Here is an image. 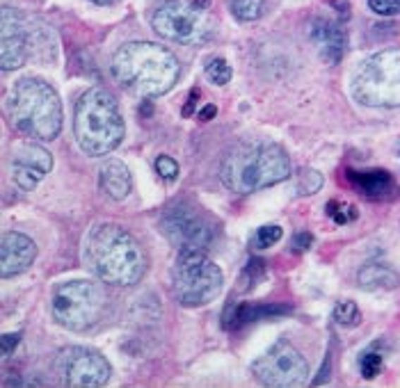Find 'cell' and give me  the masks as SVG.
<instances>
[{
  "instance_id": "obj_1",
  "label": "cell",
  "mask_w": 400,
  "mask_h": 388,
  "mask_svg": "<svg viewBox=\"0 0 400 388\" xmlns=\"http://www.w3.org/2000/svg\"><path fill=\"white\" fill-rule=\"evenodd\" d=\"M112 75L138 96L156 99L178 82V60L165 46L154 42H128L114 53Z\"/></svg>"
},
{
  "instance_id": "obj_2",
  "label": "cell",
  "mask_w": 400,
  "mask_h": 388,
  "mask_svg": "<svg viewBox=\"0 0 400 388\" xmlns=\"http://www.w3.org/2000/svg\"><path fill=\"white\" fill-rule=\"evenodd\" d=\"M85 261L110 286L128 288L145 277L147 256L138 240L117 224H99L85 242Z\"/></svg>"
},
{
  "instance_id": "obj_3",
  "label": "cell",
  "mask_w": 400,
  "mask_h": 388,
  "mask_svg": "<svg viewBox=\"0 0 400 388\" xmlns=\"http://www.w3.org/2000/svg\"><path fill=\"white\" fill-rule=\"evenodd\" d=\"M291 174L289 154L272 142H245L222 160L220 178L231 192L250 194L286 181Z\"/></svg>"
},
{
  "instance_id": "obj_4",
  "label": "cell",
  "mask_w": 400,
  "mask_h": 388,
  "mask_svg": "<svg viewBox=\"0 0 400 388\" xmlns=\"http://www.w3.org/2000/svg\"><path fill=\"white\" fill-rule=\"evenodd\" d=\"M73 132L78 146L92 158L112 154L123 139V117L119 103L108 89L92 87L75 103Z\"/></svg>"
},
{
  "instance_id": "obj_5",
  "label": "cell",
  "mask_w": 400,
  "mask_h": 388,
  "mask_svg": "<svg viewBox=\"0 0 400 388\" xmlns=\"http://www.w3.org/2000/svg\"><path fill=\"white\" fill-rule=\"evenodd\" d=\"M12 124L32 139H55L62 130V101L42 78H21L9 96Z\"/></svg>"
},
{
  "instance_id": "obj_6",
  "label": "cell",
  "mask_w": 400,
  "mask_h": 388,
  "mask_svg": "<svg viewBox=\"0 0 400 388\" xmlns=\"http://www.w3.org/2000/svg\"><path fill=\"white\" fill-rule=\"evenodd\" d=\"M352 96L368 108H400V49H387L359 64Z\"/></svg>"
},
{
  "instance_id": "obj_7",
  "label": "cell",
  "mask_w": 400,
  "mask_h": 388,
  "mask_svg": "<svg viewBox=\"0 0 400 388\" xmlns=\"http://www.w3.org/2000/svg\"><path fill=\"white\" fill-rule=\"evenodd\" d=\"M171 283L178 301L188 308L204 306L213 301L222 292L224 274L217 265L199 249L178 251L174 270H171Z\"/></svg>"
},
{
  "instance_id": "obj_8",
  "label": "cell",
  "mask_w": 400,
  "mask_h": 388,
  "mask_svg": "<svg viewBox=\"0 0 400 388\" xmlns=\"http://www.w3.org/2000/svg\"><path fill=\"white\" fill-rule=\"evenodd\" d=\"M106 308V295L94 281L73 279L55 288L51 297V313L60 327L69 331H87L99 323Z\"/></svg>"
},
{
  "instance_id": "obj_9",
  "label": "cell",
  "mask_w": 400,
  "mask_h": 388,
  "mask_svg": "<svg viewBox=\"0 0 400 388\" xmlns=\"http://www.w3.org/2000/svg\"><path fill=\"white\" fill-rule=\"evenodd\" d=\"M208 0H165L154 16L151 27L158 37L178 44H199L211 35L206 21Z\"/></svg>"
},
{
  "instance_id": "obj_10",
  "label": "cell",
  "mask_w": 400,
  "mask_h": 388,
  "mask_svg": "<svg viewBox=\"0 0 400 388\" xmlns=\"http://www.w3.org/2000/svg\"><path fill=\"white\" fill-rule=\"evenodd\" d=\"M252 373L263 386L293 388L307 382L309 363L289 340H279L252 363Z\"/></svg>"
},
{
  "instance_id": "obj_11",
  "label": "cell",
  "mask_w": 400,
  "mask_h": 388,
  "mask_svg": "<svg viewBox=\"0 0 400 388\" xmlns=\"http://www.w3.org/2000/svg\"><path fill=\"white\" fill-rule=\"evenodd\" d=\"M160 231L178 251H206L213 242V224L199 213V208L186 201L167 208L160 217Z\"/></svg>"
},
{
  "instance_id": "obj_12",
  "label": "cell",
  "mask_w": 400,
  "mask_h": 388,
  "mask_svg": "<svg viewBox=\"0 0 400 388\" xmlns=\"http://www.w3.org/2000/svg\"><path fill=\"white\" fill-rule=\"evenodd\" d=\"M62 375L71 388H99L108 384L112 368L97 349L69 347L62 354Z\"/></svg>"
},
{
  "instance_id": "obj_13",
  "label": "cell",
  "mask_w": 400,
  "mask_h": 388,
  "mask_svg": "<svg viewBox=\"0 0 400 388\" xmlns=\"http://www.w3.org/2000/svg\"><path fill=\"white\" fill-rule=\"evenodd\" d=\"M53 169V156L40 144L18 142L12 146V181L18 190L30 192Z\"/></svg>"
},
{
  "instance_id": "obj_14",
  "label": "cell",
  "mask_w": 400,
  "mask_h": 388,
  "mask_svg": "<svg viewBox=\"0 0 400 388\" xmlns=\"http://www.w3.org/2000/svg\"><path fill=\"white\" fill-rule=\"evenodd\" d=\"M3 49H0V64L3 71H14L23 66L28 55H30V39L21 14L12 7H3Z\"/></svg>"
},
{
  "instance_id": "obj_15",
  "label": "cell",
  "mask_w": 400,
  "mask_h": 388,
  "mask_svg": "<svg viewBox=\"0 0 400 388\" xmlns=\"http://www.w3.org/2000/svg\"><path fill=\"white\" fill-rule=\"evenodd\" d=\"M37 258V244L32 238L23 233H5L3 244H0V274L3 279L16 277V274L25 272Z\"/></svg>"
},
{
  "instance_id": "obj_16",
  "label": "cell",
  "mask_w": 400,
  "mask_h": 388,
  "mask_svg": "<svg viewBox=\"0 0 400 388\" xmlns=\"http://www.w3.org/2000/svg\"><path fill=\"white\" fill-rule=\"evenodd\" d=\"M311 42L316 44L320 58L337 64L343 60L348 51V32L339 21H329V18H316L311 23Z\"/></svg>"
},
{
  "instance_id": "obj_17",
  "label": "cell",
  "mask_w": 400,
  "mask_h": 388,
  "mask_svg": "<svg viewBox=\"0 0 400 388\" xmlns=\"http://www.w3.org/2000/svg\"><path fill=\"white\" fill-rule=\"evenodd\" d=\"M284 313H291L289 306H279V304H272V306H254V304H247V301H241V304H229L224 311V329H241L250 323H256L261 318H272V315H284Z\"/></svg>"
},
{
  "instance_id": "obj_18",
  "label": "cell",
  "mask_w": 400,
  "mask_h": 388,
  "mask_svg": "<svg viewBox=\"0 0 400 388\" xmlns=\"http://www.w3.org/2000/svg\"><path fill=\"white\" fill-rule=\"evenodd\" d=\"M348 181L359 194L368 199H382L394 190V176L384 169H366V172H348Z\"/></svg>"
},
{
  "instance_id": "obj_19",
  "label": "cell",
  "mask_w": 400,
  "mask_h": 388,
  "mask_svg": "<svg viewBox=\"0 0 400 388\" xmlns=\"http://www.w3.org/2000/svg\"><path fill=\"white\" fill-rule=\"evenodd\" d=\"M101 190L114 201H123L133 190V178L128 167L119 160H108L101 167Z\"/></svg>"
},
{
  "instance_id": "obj_20",
  "label": "cell",
  "mask_w": 400,
  "mask_h": 388,
  "mask_svg": "<svg viewBox=\"0 0 400 388\" xmlns=\"http://www.w3.org/2000/svg\"><path fill=\"white\" fill-rule=\"evenodd\" d=\"M359 288L364 290H387L396 288L400 283V277L394 268H389L384 263H368L359 270Z\"/></svg>"
},
{
  "instance_id": "obj_21",
  "label": "cell",
  "mask_w": 400,
  "mask_h": 388,
  "mask_svg": "<svg viewBox=\"0 0 400 388\" xmlns=\"http://www.w3.org/2000/svg\"><path fill=\"white\" fill-rule=\"evenodd\" d=\"M229 9L238 21L252 23L265 14V0H229Z\"/></svg>"
},
{
  "instance_id": "obj_22",
  "label": "cell",
  "mask_w": 400,
  "mask_h": 388,
  "mask_svg": "<svg viewBox=\"0 0 400 388\" xmlns=\"http://www.w3.org/2000/svg\"><path fill=\"white\" fill-rule=\"evenodd\" d=\"M204 71H206V78L211 80L213 85H220V87L231 80V75H234L231 66H229V62L224 58H211L206 62Z\"/></svg>"
},
{
  "instance_id": "obj_23",
  "label": "cell",
  "mask_w": 400,
  "mask_h": 388,
  "mask_svg": "<svg viewBox=\"0 0 400 388\" xmlns=\"http://www.w3.org/2000/svg\"><path fill=\"white\" fill-rule=\"evenodd\" d=\"M284 238V229L277 224H270V226H261L256 229V233L252 235V244L256 249H268L272 244H277Z\"/></svg>"
},
{
  "instance_id": "obj_24",
  "label": "cell",
  "mask_w": 400,
  "mask_h": 388,
  "mask_svg": "<svg viewBox=\"0 0 400 388\" xmlns=\"http://www.w3.org/2000/svg\"><path fill=\"white\" fill-rule=\"evenodd\" d=\"M334 320L341 327H357L361 323V313H359V306L355 301H339L337 308H334Z\"/></svg>"
},
{
  "instance_id": "obj_25",
  "label": "cell",
  "mask_w": 400,
  "mask_h": 388,
  "mask_svg": "<svg viewBox=\"0 0 400 388\" xmlns=\"http://www.w3.org/2000/svg\"><path fill=\"white\" fill-rule=\"evenodd\" d=\"M322 183H325V178H322L320 172L316 169H302L300 176H298V192L300 194H316Z\"/></svg>"
},
{
  "instance_id": "obj_26",
  "label": "cell",
  "mask_w": 400,
  "mask_h": 388,
  "mask_svg": "<svg viewBox=\"0 0 400 388\" xmlns=\"http://www.w3.org/2000/svg\"><path fill=\"white\" fill-rule=\"evenodd\" d=\"M382 365H384L382 356L375 352H368L359 358V370H361V377H364V380H375V377L382 373Z\"/></svg>"
},
{
  "instance_id": "obj_27",
  "label": "cell",
  "mask_w": 400,
  "mask_h": 388,
  "mask_svg": "<svg viewBox=\"0 0 400 388\" xmlns=\"http://www.w3.org/2000/svg\"><path fill=\"white\" fill-rule=\"evenodd\" d=\"M327 215H329L337 224H348V222H352V220H357V208L350 206V204L329 201V204H327Z\"/></svg>"
},
{
  "instance_id": "obj_28",
  "label": "cell",
  "mask_w": 400,
  "mask_h": 388,
  "mask_svg": "<svg viewBox=\"0 0 400 388\" xmlns=\"http://www.w3.org/2000/svg\"><path fill=\"white\" fill-rule=\"evenodd\" d=\"M265 277V261L261 258H252L250 263H247V268L243 272V277H241V283H243V290H247L250 286H254L256 281L263 279Z\"/></svg>"
},
{
  "instance_id": "obj_29",
  "label": "cell",
  "mask_w": 400,
  "mask_h": 388,
  "mask_svg": "<svg viewBox=\"0 0 400 388\" xmlns=\"http://www.w3.org/2000/svg\"><path fill=\"white\" fill-rule=\"evenodd\" d=\"M154 167H156L158 176L165 178V181H174V178L178 176V163L174 158H169V156H158Z\"/></svg>"
},
{
  "instance_id": "obj_30",
  "label": "cell",
  "mask_w": 400,
  "mask_h": 388,
  "mask_svg": "<svg viewBox=\"0 0 400 388\" xmlns=\"http://www.w3.org/2000/svg\"><path fill=\"white\" fill-rule=\"evenodd\" d=\"M368 7L380 16H398L400 0H368Z\"/></svg>"
},
{
  "instance_id": "obj_31",
  "label": "cell",
  "mask_w": 400,
  "mask_h": 388,
  "mask_svg": "<svg viewBox=\"0 0 400 388\" xmlns=\"http://www.w3.org/2000/svg\"><path fill=\"white\" fill-rule=\"evenodd\" d=\"M18 343H21V331H16V334H5L3 338H0V352H3V356H12L14 349L18 347Z\"/></svg>"
},
{
  "instance_id": "obj_32",
  "label": "cell",
  "mask_w": 400,
  "mask_h": 388,
  "mask_svg": "<svg viewBox=\"0 0 400 388\" xmlns=\"http://www.w3.org/2000/svg\"><path fill=\"white\" fill-rule=\"evenodd\" d=\"M311 244H313V235L309 231H300V233H295L291 247H293V251H307Z\"/></svg>"
},
{
  "instance_id": "obj_33",
  "label": "cell",
  "mask_w": 400,
  "mask_h": 388,
  "mask_svg": "<svg viewBox=\"0 0 400 388\" xmlns=\"http://www.w3.org/2000/svg\"><path fill=\"white\" fill-rule=\"evenodd\" d=\"M329 5L337 9V14L343 18V21H348L350 18V3L348 0H329Z\"/></svg>"
},
{
  "instance_id": "obj_34",
  "label": "cell",
  "mask_w": 400,
  "mask_h": 388,
  "mask_svg": "<svg viewBox=\"0 0 400 388\" xmlns=\"http://www.w3.org/2000/svg\"><path fill=\"white\" fill-rule=\"evenodd\" d=\"M202 96V92L199 89H193L190 92V96H188V106L183 108V117H190L193 115V110H195V103H197V99Z\"/></svg>"
},
{
  "instance_id": "obj_35",
  "label": "cell",
  "mask_w": 400,
  "mask_h": 388,
  "mask_svg": "<svg viewBox=\"0 0 400 388\" xmlns=\"http://www.w3.org/2000/svg\"><path fill=\"white\" fill-rule=\"evenodd\" d=\"M215 115H217V108L215 106H204L202 110L197 112V119L199 121H211V119H215Z\"/></svg>"
},
{
  "instance_id": "obj_36",
  "label": "cell",
  "mask_w": 400,
  "mask_h": 388,
  "mask_svg": "<svg viewBox=\"0 0 400 388\" xmlns=\"http://www.w3.org/2000/svg\"><path fill=\"white\" fill-rule=\"evenodd\" d=\"M329 358H327V361L325 363H322V370H320V377H316V380H313V386H320L322 382H327L329 380Z\"/></svg>"
},
{
  "instance_id": "obj_37",
  "label": "cell",
  "mask_w": 400,
  "mask_h": 388,
  "mask_svg": "<svg viewBox=\"0 0 400 388\" xmlns=\"http://www.w3.org/2000/svg\"><path fill=\"white\" fill-rule=\"evenodd\" d=\"M94 5H99V7H110V5H117L119 0H92Z\"/></svg>"
}]
</instances>
